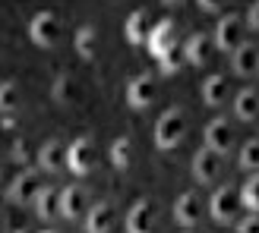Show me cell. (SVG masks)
Instances as JSON below:
<instances>
[{"instance_id": "1", "label": "cell", "mask_w": 259, "mask_h": 233, "mask_svg": "<svg viewBox=\"0 0 259 233\" xmlns=\"http://www.w3.org/2000/svg\"><path fill=\"white\" fill-rule=\"evenodd\" d=\"M184 139H187V113L180 107H167L155 123V145L161 151H171Z\"/></svg>"}, {"instance_id": "2", "label": "cell", "mask_w": 259, "mask_h": 233, "mask_svg": "<svg viewBox=\"0 0 259 233\" xmlns=\"http://www.w3.org/2000/svg\"><path fill=\"white\" fill-rule=\"evenodd\" d=\"M98 167V148H95V139L79 136L76 142L67 145V170H73L76 177H89Z\"/></svg>"}, {"instance_id": "3", "label": "cell", "mask_w": 259, "mask_h": 233, "mask_svg": "<svg viewBox=\"0 0 259 233\" xmlns=\"http://www.w3.org/2000/svg\"><path fill=\"white\" fill-rule=\"evenodd\" d=\"M240 196H237V186H218L209 199V214L215 224H234L240 217Z\"/></svg>"}, {"instance_id": "4", "label": "cell", "mask_w": 259, "mask_h": 233, "mask_svg": "<svg viewBox=\"0 0 259 233\" xmlns=\"http://www.w3.org/2000/svg\"><path fill=\"white\" fill-rule=\"evenodd\" d=\"M60 19L54 16V13H35L32 22H29V38L35 47H54L60 41Z\"/></svg>"}, {"instance_id": "5", "label": "cell", "mask_w": 259, "mask_h": 233, "mask_svg": "<svg viewBox=\"0 0 259 233\" xmlns=\"http://www.w3.org/2000/svg\"><path fill=\"white\" fill-rule=\"evenodd\" d=\"M212 44L215 50H225V54H234V50L243 44V19L240 16H222L215 25V35H212Z\"/></svg>"}, {"instance_id": "6", "label": "cell", "mask_w": 259, "mask_h": 233, "mask_svg": "<svg viewBox=\"0 0 259 233\" xmlns=\"http://www.w3.org/2000/svg\"><path fill=\"white\" fill-rule=\"evenodd\" d=\"M38 189H41V177H38V170L25 167V170L16 173V177H13V183L7 186V199L22 208V205H32V202H35Z\"/></svg>"}, {"instance_id": "7", "label": "cell", "mask_w": 259, "mask_h": 233, "mask_svg": "<svg viewBox=\"0 0 259 233\" xmlns=\"http://www.w3.org/2000/svg\"><path fill=\"white\" fill-rule=\"evenodd\" d=\"M155 98H158V82H155V76L142 73V76H133L126 85V104L133 110H146L155 104Z\"/></svg>"}, {"instance_id": "8", "label": "cell", "mask_w": 259, "mask_h": 233, "mask_svg": "<svg viewBox=\"0 0 259 233\" xmlns=\"http://www.w3.org/2000/svg\"><path fill=\"white\" fill-rule=\"evenodd\" d=\"M205 148H212L215 154H225L234 148V126H231V120H225V116H215V120L205 123Z\"/></svg>"}, {"instance_id": "9", "label": "cell", "mask_w": 259, "mask_h": 233, "mask_svg": "<svg viewBox=\"0 0 259 233\" xmlns=\"http://www.w3.org/2000/svg\"><path fill=\"white\" fill-rule=\"evenodd\" d=\"M180 50H184V60H187V67H205V63L212 60V54H215L212 35H205V32L190 35L187 41L180 44Z\"/></svg>"}, {"instance_id": "10", "label": "cell", "mask_w": 259, "mask_h": 233, "mask_svg": "<svg viewBox=\"0 0 259 233\" xmlns=\"http://www.w3.org/2000/svg\"><path fill=\"white\" fill-rule=\"evenodd\" d=\"M177 44V25H174V19L171 16H164V19H158L152 25V32H149V38H146V47L152 50V57L158 60L167 47H174Z\"/></svg>"}, {"instance_id": "11", "label": "cell", "mask_w": 259, "mask_h": 233, "mask_svg": "<svg viewBox=\"0 0 259 233\" xmlns=\"http://www.w3.org/2000/svg\"><path fill=\"white\" fill-rule=\"evenodd\" d=\"M225 170V161H222V154H215L212 148H199L196 154H193V177L199 180V183H215L218 177H222Z\"/></svg>"}, {"instance_id": "12", "label": "cell", "mask_w": 259, "mask_h": 233, "mask_svg": "<svg viewBox=\"0 0 259 233\" xmlns=\"http://www.w3.org/2000/svg\"><path fill=\"white\" fill-rule=\"evenodd\" d=\"M155 230V205L152 199L133 202V208L126 211V233H152Z\"/></svg>"}, {"instance_id": "13", "label": "cell", "mask_w": 259, "mask_h": 233, "mask_svg": "<svg viewBox=\"0 0 259 233\" xmlns=\"http://www.w3.org/2000/svg\"><path fill=\"white\" fill-rule=\"evenodd\" d=\"M89 208V196L82 186H67L60 189V217L63 221H79Z\"/></svg>"}, {"instance_id": "14", "label": "cell", "mask_w": 259, "mask_h": 233, "mask_svg": "<svg viewBox=\"0 0 259 233\" xmlns=\"http://www.w3.org/2000/svg\"><path fill=\"white\" fill-rule=\"evenodd\" d=\"M38 167L41 170H48V173H60L63 167H67V145H63L60 139H51V142H45L41 148H38Z\"/></svg>"}, {"instance_id": "15", "label": "cell", "mask_w": 259, "mask_h": 233, "mask_svg": "<svg viewBox=\"0 0 259 233\" xmlns=\"http://www.w3.org/2000/svg\"><path fill=\"white\" fill-rule=\"evenodd\" d=\"M231 67H234V73L240 76V79H253V76L259 73V47L253 41H243L234 57H231Z\"/></svg>"}, {"instance_id": "16", "label": "cell", "mask_w": 259, "mask_h": 233, "mask_svg": "<svg viewBox=\"0 0 259 233\" xmlns=\"http://www.w3.org/2000/svg\"><path fill=\"white\" fill-rule=\"evenodd\" d=\"M174 217H177V224H184V227H196L202 221V202L196 192H184L177 202H174Z\"/></svg>"}, {"instance_id": "17", "label": "cell", "mask_w": 259, "mask_h": 233, "mask_svg": "<svg viewBox=\"0 0 259 233\" xmlns=\"http://www.w3.org/2000/svg\"><path fill=\"white\" fill-rule=\"evenodd\" d=\"M35 214L41 217V221H57L60 217V189H54V186H41L38 189V196H35Z\"/></svg>"}, {"instance_id": "18", "label": "cell", "mask_w": 259, "mask_h": 233, "mask_svg": "<svg viewBox=\"0 0 259 233\" xmlns=\"http://www.w3.org/2000/svg\"><path fill=\"white\" fill-rule=\"evenodd\" d=\"M85 233H111L114 227V208L111 202H98L92 208H85Z\"/></svg>"}, {"instance_id": "19", "label": "cell", "mask_w": 259, "mask_h": 233, "mask_svg": "<svg viewBox=\"0 0 259 233\" xmlns=\"http://www.w3.org/2000/svg\"><path fill=\"white\" fill-rule=\"evenodd\" d=\"M51 95H54V101L60 107H76L79 104V98H82V88H79V82L73 79V76H57L54 79V85H51Z\"/></svg>"}, {"instance_id": "20", "label": "cell", "mask_w": 259, "mask_h": 233, "mask_svg": "<svg viewBox=\"0 0 259 233\" xmlns=\"http://www.w3.org/2000/svg\"><path fill=\"white\" fill-rule=\"evenodd\" d=\"M152 25H155V19L149 16L146 10H133V13L126 16V25H123L126 41H130V44H146V38H149V32H152Z\"/></svg>"}, {"instance_id": "21", "label": "cell", "mask_w": 259, "mask_h": 233, "mask_svg": "<svg viewBox=\"0 0 259 233\" xmlns=\"http://www.w3.org/2000/svg\"><path fill=\"white\" fill-rule=\"evenodd\" d=\"M228 98H231V82L222 73H215V76H209V79L202 82V101L209 107H222Z\"/></svg>"}, {"instance_id": "22", "label": "cell", "mask_w": 259, "mask_h": 233, "mask_svg": "<svg viewBox=\"0 0 259 233\" xmlns=\"http://www.w3.org/2000/svg\"><path fill=\"white\" fill-rule=\"evenodd\" d=\"M234 116L243 123H253L259 116V92L256 88H243V92H237L234 98Z\"/></svg>"}, {"instance_id": "23", "label": "cell", "mask_w": 259, "mask_h": 233, "mask_svg": "<svg viewBox=\"0 0 259 233\" xmlns=\"http://www.w3.org/2000/svg\"><path fill=\"white\" fill-rule=\"evenodd\" d=\"M73 47H76V54L82 60H92L98 54V29L95 25H82V29L76 32V38H73Z\"/></svg>"}, {"instance_id": "24", "label": "cell", "mask_w": 259, "mask_h": 233, "mask_svg": "<svg viewBox=\"0 0 259 233\" xmlns=\"http://www.w3.org/2000/svg\"><path fill=\"white\" fill-rule=\"evenodd\" d=\"M108 154H111V164H114V170H126V167L133 164V139H130V136L114 139Z\"/></svg>"}, {"instance_id": "25", "label": "cell", "mask_w": 259, "mask_h": 233, "mask_svg": "<svg viewBox=\"0 0 259 233\" xmlns=\"http://www.w3.org/2000/svg\"><path fill=\"white\" fill-rule=\"evenodd\" d=\"M158 67H161V76H177L180 70L187 67V60H184V50H180V44L174 47H167L164 54L158 57Z\"/></svg>"}, {"instance_id": "26", "label": "cell", "mask_w": 259, "mask_h": 233, "mask_svg": "<svg viewBox=\"0 0 259 233\" xmlns=\"http://www.w3.org/2000/svg\"><path fill=\"white\" fill-rule=\"evenodd\" d=\"M10 154H13V161H16V164L32 167L35 158H38V148H35L32 139H16V142H13V148H10Z\"/></svg>"}, {"instance_id": "27", "label": "cell", "mask_w": 259, "mask_h": 233, "mask_svg": "<svg viewBox=\"0 0 259 233\" xmlns=\"http://www.w3.org/2000/svg\"><path fill=\"white\" fill-rule=\"evenodd\" d=\"M22 101V92L16 82H0V113H13Z\"/></svg>"}, {"instance_id": "28", "label": "cell", "mask_w": 259, "mask_h": 233, "mask_svg": "<svg viewBox=\"0 0 259 233\" xmlns=\"http://www.w3.org/2000/svg\"><path fill=\"white\" fill-rule=\"evenodd\" d=\"M237 196H240V208H247V211H256L259 208V177L256 173L237 189Z\"/></svg>"}, {"instance_id": "29", "label": "cell", "mask_w": 259, "mask_h": 233, "mask_svg": "<svg viewBox=\"0 0 259 233\" xmlns=\"http://www.w3.org/2000/svg\"><path fill=\"white\" fill-rule=\"evenodd\" d=\"M237 164H240V170H250V173H256V167H259V142H256V139L243 142Z\"/></svg>"}, {"instance_id": "30", "label": "cell", "mask_w": 259, "mask_h": 233, "mask_svg": "<svg viewBox=\"0 0 259 233\" xmlns=\"http://www.w3.org/2000/svg\"><path fill=\"white\" fill-rule=\"evenodd\" d=\"M237 233H259V214L247 211L243 217H237Z\"/></svg>"}, {"instance_id": "31", "label": "cell", "mask_w": 259, "mask_h": 233, "mask_svg": "<svg viewBox=\"0 0 259 233\" xmlns=\"http://www.w3.org/2000/svg\"><path fill=\"white\" fill-rule=\"evenodd\" d=\"M247 29H250V32H256V29H259V4H253V7H250V13H247Z\"/></svg>"}, {"instance_id": "32", "label": "cell", "mask_w": 259, "mask_h": 233, "mask_svg": "<svg viewBox=\"0 0 259 233\" xmlns=\"http://www.w3.org/2000/svg\"><path fill=\"white\" fill-rule=\"evenodd\" d=\"M196 4H199L205 13H215L218 7H225V0H196Z\"/></svg>"}, {"instance_id": "33", "label": "cell", "mask_w": 259, "mask_h": 233, "mask_svg": "<svg viewBox=\"0 0 259 233\" xmlns=\"http://www.w3.org/2000/svg\"><path fill=\"white\" fill-rule=\"evenodd\" d=\"M7 173H10V158H4V154H0V183L7 180Z\"/></svg>"}, {"instance_id": "34", "label": "cell", "mask_w": 259, "mask_h": 233, "mask_svg": "<svg viewBox=\"0 0 259 233\" xmlns=\"http://www.w3.org/2000/svg\"><path fill=\"white\" fill-rule=\"evenodd\" d=\"M164 7H177V4H184V0H161Z\"/></svg>"}, {"instance_id": "35", "label": "cell", "mask_w": 259, "mask_h": 233, "mask_svg": "<svg viewBox=\"0 0 259 233\" xmlns=\"http://www.w3.org/2000/svg\"><path fill=\"white\" fill-rule=\"evenodd\" d=\"M0 129H4V113H0Z\"/></svg>"}, {"instance_id": "36", "label": "cell", "mask_w": 259, "mask_h": 233, "mask_svg": "<svg viewBox=\"0 0 259 233\" xmlns=\"http://www.w3.org/2000/svg\"><path fill=\"white\" fill-rule=\"evenodd\" d=\"M10 233H25V230H10Z\"/></svg>"}, {"instance_id": "37", "label": "cell", "mask_w": 259, "mask_h": 233, "mask_svg": "<svg viewBox=\"0 0 259 233\" xmlns=\"http://www.w3.org/2000/svg\"><path fill=\"white\" fill-rule=\"evenodd\" d=\"M41 233H57V230H41Z\"/></svg>"}, {"instance_id": "38", "label": "cell", "mask_w": 259, "mask_h": 233, "mask_svg": "<svg viewBox=\"0 0 259 233\" xmlns=\"http://www.w3.org/2000/svg\"><path fill=\"white\" fill-rule=\"evenodd\" d=\"M0 233H4V230H0Z\"/></svg>"}]
</instances>
